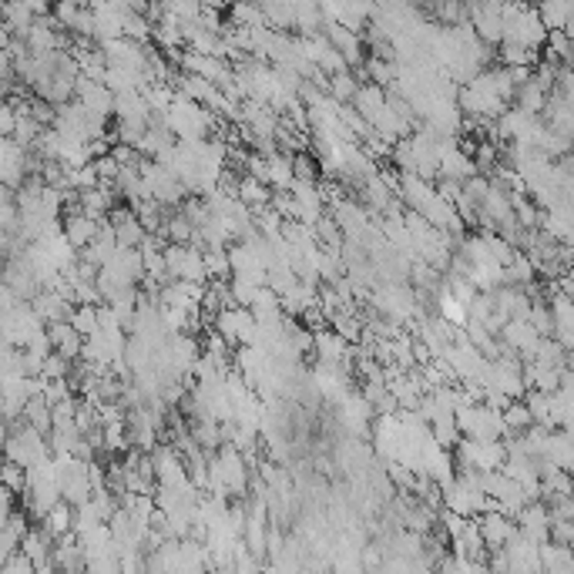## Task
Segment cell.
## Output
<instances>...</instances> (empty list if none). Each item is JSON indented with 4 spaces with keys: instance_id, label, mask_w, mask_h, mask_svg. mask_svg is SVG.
<instances>
[{
    "instance_id": "6da1fadb",
    "label": "cell",
    "mask_w": 574,
    "mask_h": 574,
    "mask_svg": "<svg viewBox=\"0 0 574 574\" xmlns=\"http://www.w3.org/2000/svg\"><path fill=\"white\" fill-rule=\"evenodd\" d=\"M4 457L21 464V467H34L41 464L44 457H51V447H47V437L41 430H34L31 423H17L14 430H7V440H4Z\"/></svg>"
},
{
    "instance_id": "f546056e",
    "label": "cell",
    "mask_w": 574,
    "mask_h": 574,
    "mask_svg": "<svg viewBox=\"0 0 574 574\" xmlns=\"http://www.w3.org/2000/svg\"><path fill=\"white\" fill-rule=\"evenodd\" d=\"M71 363L74 360H68V356H61V353H47L41 360V380H61V376H71Z\"/></svg>"
},
{
    "instance_id": "83f0119b",
    "label": "cell",
    "mask_w": 574,
    "mask_h": 574,
    "mask_svg": "<svg viewBox=\"0 0 574 574\" xmlns=\"http://www.w3.org/2000/svg\"><path fill=\"white\" fill-rule=\"evenodd\" d=\"M68 323H71L81 336L98 333V306H91V303H74L71 316H68Z\"/></svg>"
},
{
    "instance_id": "9c48e42d",
    "label": "cell",
    "mask_w": 574,
    "mask_h": 574,
    "mask_svg": "<svg viewBox=\"0 0 574 574\" xmlns=\"http://www.w3.org/2000/svg\"><path fill=\"white\" fill-rule=\"evenodd\" d=\"M548 507H544V501H527L517 511V517H514V524H517V531L524 534V537H531L534 544H544L548 541Z\"/></svg>"
},
{
    "instance_id": "484cf974",
    "label": "cell",
    "mask_w": 574,
    "mask_h": 574,
    "mask_svg": "<svg viewBox=\"0 0 574 574\" xmlns=\"http://www.w3.org/2000/svg\"><path fill=\"white\" fill-rule=\"evenodd\" d=\"M524 403L531 410L534 423H544V427H554L551 423V393H541V390H524Z\"/></svg>"
},
{
    "instance_id": "52a82bcc",
    "label": "cell",
    "mask_w": 574,
    "mask_h": 574,
    "mask_svg": "<svg viewBox=\"0 0 574 574\" xmlns=\"http://www.w3.org/2000/svg\"><path fill=\"white\" fill-rule=\"evenodd\" d=\"M501 551L507 554L511 571H541V561H537V544H534L531 537H524L521 531H514L511 537L501 544Z\"/></svg>"
},
{
    "instance_id": "5b68a950",
    "label": "cell",
    "mask_w": 574,
    "mask_h": 574,
    "mask_svg": "<svg viewBox=\"0 0 574 574\" xmlns=\"http://www.w3.org/2000/svg\"><path fill=\"white\" fill-rule=\"evenodd\" d=\"M323 34H326V41L343 54V61L350 64V68H360V64H363V37H360V34L336 21H323Z\"/></svg>"
},
{
    "instance_id": "4dcf8cb0",
    "label": "cell",
    "mask_w": 574,
    "mask_h": 574,
    "mask_svg": "<svg viewBox=\"0 0 574 574\" xmlns=\"http://www.w3.org/2000/svg\"><path fill=\"white\" fill-rule=\"evenodd\" d=\"M0 484L11 487L14 494H24V487H27V474H24L21 464H14V460L4 457V464H0Z\"/></svg>"
},
{
    "instance_id": "8992f818",
    "label": "cell",
    "mask_w": 574,
    "mask_h": 574,
    "mask_svg": "<svg viewBox=\"0 0 574 574\" xmlns=\"http://www.w3.org/2000/svg\"><path fill=\"white\" fill-rule=\"evenodd\" d=\"M474 524H477V531H481V537H484V548L491 551V548H501L507 537H511L514 531H517V524L507 517V514H501V511H481L477 517H474Z\"/></svg>"
},
{
    "instance_id": "e0dca14e",
    "label": "cell",
    "mask_w": 574,
    "mask_h": 574,
    "mask_svg": "<svg viewBox=\"0 0 574 574\" xmlns=\"http://www.w3.org/2000/svg\"><path fill=\"white\" fill-rule=\"evenodd\" d=\"M537 17L548 31H568L571 27V0H541Z\"/></svg>"
},
{
    "instance_id": "3957f363",
    "label": "cell",
    "mask_w": 574,
    "mask_h": 574,
    "mask_svg": "<svg viewBox=\"0 0 574 574\" xmlns=\"http://www.w3.org/2000/svg\"><path fill=\"white\" fill-rule=\"evenodd\" d=\"M454 454V467L457 470H501L504 464V444L501 440H474V437H460L457 447L450 450Z\"/></svg>"
},
{
    "instance_id": "30bf717a",
    "label": "cell",
    "mask_w": 574,
    "mask_h": 574,
    "mask_svg": "<svg viewBox=\"0 0 574 574\" xmlns=\"http://www.w3.org/2000/svg\"><path fill=\"white\" fill-rule=\"evenodd\" d=\"M105 219H91V215H84L78 205H74L68 215H64V222H61V232H64V239L71 242L74 249H84L88 242L98 235V225H101Z\"/></svg>"
},
{
    "instance_id": "9a60e30c",
    "label": "cell",
    "mask_w": 574,
    "mask_h": 574,
    "mask_svg": "<svg viewBox=\"0 0 574 574\" xmlns=\"http://www.w3.org/2000/svg\"><path fill=\"white\" fill-rule=\"evenodd\" d=\"M293 155L289 151H272V155H266V185L269 188H289L293 185Z\"/></svg>"
},
{
    "instance_id": "f1b7e54d",
    "label": "cell",
    "mask_w": 574,
    "mask_h": 574,
    "mask_svg": "<svg viewBox=\"0 0 574 574\" xmlns=\"http://www.w3.org/2000/svg\"><path fill=\"white\" fill-rule=\"evenodd\" d=\"M202 259H205V272H209V279H229L232 276L229 252H225V245H219V249H202Z\"/></svg>"
},
{
    "instance_id": "d590c367",
    "label": "cell",
    "mask_w": 574,
    "mask_h": 574,
    "mask_svg": "<svg viewBox=\"0 0 574 574\" xmlns=\"http://www.w3.org/2000/svg\"><path fill=\"white\" fill-rule=\"evenodd\" d=\"M14 131V105L0 98V138H11Z\"/></svg>"
},
{
    "instance_id": "1f68e13d",
    "label": "cell",
    "mask_w": 574,
    "mask_h": 574,
    "mask_svg": "<svg viewBox=\"0 0 574 574\" xmlns=\"http://www.w3.org/2000/svg\"><path fill=\"white\" fill-rule=\"evenodd\" d=\"M440 316H444L447 323H454V326H464V323H467V309H464V303H457V299H454L447 289L440 293Z\"/></svg>"
},
{
    "instance_id": "d6986e66",
    "label": "cell",
    "mask_w": 574,
    "mask_h": 574,
    "mask_svg": "<svg viewBox=\"0 0 574 574\" xmlns=\"http://www.w3.org/2000/svg\"><path fill=\"white\" fill-rule=\"evenodd\" d=\"M269 195H272V188L266 185V182H259V178L242 175L239 182H235V199L245 202L249 209H262V205H269Z\"/></svg>"
},
{
    "instance_id": "8fae6325",
    "label": "cell",
    "mask_w": 574,
    "mask_h": 574,
    "mask_svg": "<svg viewBox=\"0 0 574 574\" xmlns=\"http://www.w3.org/2000/svg\"><path fill=\"white\" fill-rule=\"evenodd\" d=\"M47 339H51V350L54 353L68 356V360H81V346H84V336L74 329L68 319H61V323H47Z\"/></svg>"
},
{
    "instance_id": "d4e9b609",
    "label": "cell",
    "mask_w": 574,
    "mask_h": 574,
    "mask_svg": "<svg viewBox=\"0 0 574 574\" xmlns=\"http://www.w3.org/2000/svg\"><path fill=\"white\" fill-rule=\"evenodd\" d=\"M229 24H235V27H259L262 24L259 4H256V0H232Z\"/></svg>"
},
{
    "instance_id": "ac0fdd59",
    "label": "cell",
    "mask_w": 574,
    "mask_h": 574,
    "mask_svg": "<svg viewBox=\"0 0 574 574\" xmlns=\"http://www.w3.org/2000/svg\"><path fill=\"white\" fill-rule=\"evenodd\" d=\"M450 544H454V554H460V558H484V551H487L481 531H477V524H474V517L450 537Z\"/></svg>"
},
{
    "instance_id": "4316f807",
    "label": "cell",
    "mask_w": 574,
    "mask_h": 574,
    "mask_svg": "<svg viewBox=\"0 0 574 574\" xmlns=\"http://www.w3.org/2000/svg\"><path fill=\"white\" fill-rule=\"evenodd\" d=\"M111 229H115V242L121 249H138V242L145 239V225L138 222V215H128L125 222H118Z\"/></svg>"
},
{
    "instance_id": "277c9868",
    "label": "cell",
    "mask_w": 574,
    "mask_h": 574,
    "mask_svg": "<svg viewBox=\"0 0 574 574\" xmlns=\"http://www.w3.org/2000/svg\"><path fill=\"white\" fill-rule=\"evenodd\" d=\"M151 457V470H155V484H188L185 457L175 444H155Z\"/></svg>"
},
{
    "instance_id": "44dd1931",
    "label": "cell",
    "mask_w": 574,
    "mask_h": 574,
    "mask_svg": "<svg viewBox=\"0 0 574 574\" xmlns=\"http://www.w3.org/2000/svg\"><path fill=\"white\" fill-rule=\"evenodd\" d=\"M71 521H74V507L68 501H57L51 507V511L44 514L41 524H44V531L51 534V537H61V534L71 531Z\"/></svg>"
},
{
    "instance_id": "7402d4cb",
    "label": "cell",
    "mask_w": 574,
    "mask_h": 574,
    "mask_svg": "<svg viewBox=\"0 0 574 574\" xmlns=\"http://www.w3.org/2000/svg\"><path fill=\"white\" fill-rule=\"evenodd\" d=\"M501 420H504V433H521L534 423L531 420V410L524 400H507V407L501 410Z\"/></svg>"
},
{
    "instance_id": "5bb4252c",
    "label": "cell",
    "mask_w": 574,
    "mask_h": 574,
    "mask_svg": "<svg viewBox=\"0 0 574 574\" xmlns=\"http://www.w3.org/2000/svg\"><path fill=\"white\" fill-rule=\"evenodd\" d=\"M548 88H544L537 78H527V81H521L517 88H514V98L511 101H517L514 108H521V111H527V115H541V108L548 105Z\"/></svg>"
},
{
    "instance_id": "cb8c5ba5",
    "label": "cell",
    "mask_w": 574,
    "mask_h": 574,
    "mask_svg": "<svg viewBox=\"0 0 574 574\" xmlns=\"http://www.w3.org/2000/svg\"><path fill=\"white\" fill-rule=\"evenodd\" d=\"M21 420H24V423H31L34 430H41L44 437L51 433V407H47L41 397H31L27 403H24Z\"/></svg>"
},
{
    "instance_id": "7a4b0ae2",
    "label": "cell",
    "mask_w": 574,
    "mask_h": 574,
    "mask_svg": "<svg viewBox=\"0 0 574 574\" xmlns=\"http://www.w3.org/2000/svg\"><path fill=\"white\" fill-rule=\"evenodd\" d=\"M454 417H457V427L464 437H474V440H501L504 437V420H501V410L487 407V403H464V407L454 410Z\"/></svg>"
},
{
    "instance_id": "2e32d148",
    "label": "cell",
    "mask_w": 574,
    "mask_h": 574,
    "mask_svg": "<svg viewBox=\"0 0 574 574\" xmlns=\"http://www.w3.org/2000/svg\"><path fill=\"white\" fill-rule=\"evenodd\" d=\"M427 427H430V437H433V444H437V447H444V450H454V447H457V440L464 437V433H460V427H457L454 410H440V413L430 420Z\"/></svg>"
},
{
    "instance_id": "d6a6232c",
    "label": "cell",
    "mask_w": 574,
    "mask_h": 574,
    "mask_svg": "<svg viewBox=\"0 0 574 574\" xmlns=\"http://www.w3.org/2000/svg\"><path fill=\"white\" fill-rule=\"evenodd\" d=\"M548 541L568 544V548H571L574 544V524L568 521V517H551V521H548Z\"/></svg>"
},
{
    "instance_id": "ba28073f",
    "label": "cell",
    "mask_w": 574,
    "mask_h": 574,
    "mask_svg": "<svg viewBox=\"0 0 574 574\" xmlns=\"http://www.w3.org/2000/svg\"><path fill=\"white\" fill-rule=\"evenodd\" d=\"M31 309L37 313V319L47 326V323H61V319H68L74 303L68 299V296L57 293V289H37V293L31 296Z\"/></svg>"
},
{
    "instance_id": "7c38bea8",
    "label": "cell",
    "mask_w": 574,
    "mask_h": 574,
    "mask_svg": "<svg viewBox=\"0 0 574 574\" xmlns=\"http://www.w3.org/2000/svg\"><path fill=\"white\" fill-rule=\"evenodd\" d=\"M111 118L128 121V125H148V101L141 91H121L115 94V105H111Z\"/></svg>"
},
{
    "instance_id": "836d02e7",
    "label": "cell",
    "mask_w": 574,
    "mask_h": 574,
    "mask_svg": "<svg viewBox=\"0 0 574 574\" xmlns=\"http://www.w3.org/2000/svg\"><path fill=\"white\" fill-rule=\"evenodd\" d=\"M548 61L568 64V31H548Z\"/></svg>"
},
{
    "instance_id": "4fadbf2b",
    "label": "cell",
    "mask_w": 574,
    "mask_h": 574,
    "mask_svg": "<svg viewBox=\"0 0 574 574\" xmlns=\"http://www.w3.org/2000/svg\"><path fill=\"white\" fill-rule=\"evenodd\" d=\"M537 561H541V571L548 574H571L574 571V558L568 544H554L544 541L537 544Z\"/></svg>"
},
{
    "instance_id": "8d00e7d4",
    "label": "cell",
    "mask_w": 574,
    "mask_h": 574,
    "mask_svg": "<svg viewBox=\"0 0 574 574\" xmlns=\"http://www.w3.org/2000/svg\"><path fill=\"white\" fill-rule=\"evenodd\" d=\"M11 47V31L4 27V21H0V51H7Z\"/></svg>"
},
{
    "instance_id": "603a6c76",
    "label": "cell",
    "mask_w": 574,
    "mask_h": 574,
    "mask_svg": "<svg viewBox=\"0 0 574 574\" xmlns=\"http://www.w3.org/2000/svg\"><path fill=\"white\" fill-rule=\"evenodd\" d=\"M363 74L370 78L373 84L380 88H390V84L397 81V61H387V57H366L363 61Z\"/></svg>"
},
{
    "instance_id": "ffe728a7",
    "label": "cell",
    "mask_w": 574,
    "mask_h": 574,
    "mask_svg": "<svg viewBox=\"0 0 574 574\" xmlns=\"http://www.w3.org/2000/svg\"><path fill=\"white\" fill-rule=\"evenodd\" d=\"M497 47H501L497 57H501L504 68H531V64H537V51L534 47H524L517 41H501Z\"/></svg>"
},
{
    "instance_id": "e575fe53",
    "label": "cell",
    "mask_w": 574,
    "mask_h": 574,
    "mask_svg": "<svg viewBox=\"0 0 574 574\" xmlns=\"http://www.w3.org/2000/svg\"><path fill=\"white\" fill-rule=\"evenodd\" d=\"M293 175H296V178H306V182H316V165H313V158L293 155Z\"/></svg>"
},
{
    "instance_id": "74e56055",
    "label": "cell",
    "mask_w": 574,
    "mask_h": 574,
    "mask_svg": "<svg viewBox=\"0 0 574 574\" xmlns=\"http://www.w3.org/2000/svg\"><path fill=\"white\" fill-rule=\"evenodd\" d=\"M531 4H541V0H531Z\"/></svg>"
}]
</instances>
